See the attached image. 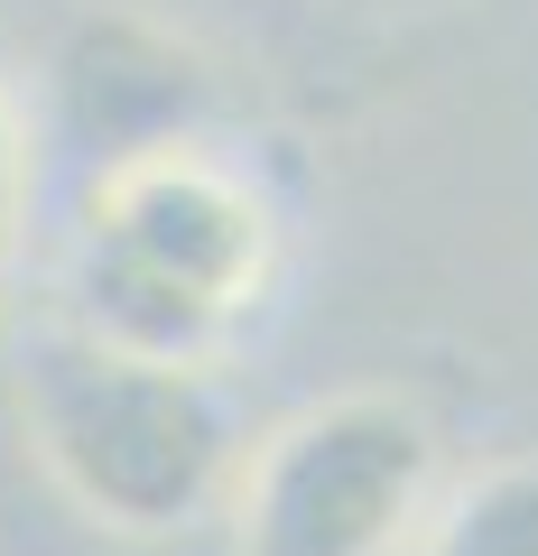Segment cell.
Here are the masks:
<instances>
[{
    "instance_id": "cell-2",
    "label": "cell",
    "mask_w": 538,
    "mask_h": 556,
    "mask_svg": "<svg viewBox=\"0 0 538 556\" xmlns=\"http://www.w3.org/2000/svg\"><path fill=\"white\" fill-rule=\"evenodd\" d=\"M20 427L38 473L112 538H186L241 492V437L214 362H167L47 325L20 343Z\"/></svg>"
},
{
    "instance_id": "cell-7",
    "label": "cell",
    "mask_w": 538,
    "mask_h": 556,
    "mask_svg": "<svg viewBox=\"0 0 538 556\" xmlns=\"http://www.w3.org/2000/svg\"><path fill=\"white\" fill-rule=\"evenodd\" d=\"M372 10H409V0H372Z\"/></svg>"
},
{
    "instance_id": "cell-1",
    "label": "cell",
    "mask_w": 538,
    "mask_h": 556,
    "mask_svg": "<svg viewBox=\"0 0 538 556\" xmlns=\"http://www.w3.org/2000/svg\"><path fill=\"white\" fill-rule=\"evenodd\" d=\"M288 260L279 195L204 139L102 167L65 232V325L167 362H223Z\"/></svg>"
},
{
    "instance_id": "cell-3",
    "label": "cell",
    "mask_w": 538,
    "mask_h": 556,
    "mask_svg": "<svg viewBox=\"0 0 538 556\" xmlns=\"http://www.w3.org/2000/svg\"><path fill=\"white\" fill-rule=\"evenodd\" d=\"M437 427L399 390H343L251 445L233 492L241 556H409L437 510Z\"/></svg>"
},
{
    "instance_id": "cell-6",
    "label": "cell",
    "mask_w": 538,
    "mask_h": 556,
    "mask_svg": "<svg viewBox=\"0 0 538 556\" xmlns=\"http://www.w3.org/2000/svg\"><path fill=\"white\" fill-rule=\"evenodd\" d=\"M20 241H28V130L0 93V325H10V288H20Z\"/></svg>"
},
{
    "instance_id": "cell-5",
    "label": "cell",
    "mask_w": 538,
    "mask_h": 556,
    "mask_svg": "<svg viewBox=\"0 0 538 556\" xmlns=\"http://www.w3.org/2000/svg\"><path fill=\"white\" fill-rule=\"evenodd\" d=\"M409 556H538V455L483 464L474 482L437 492Z\"/></svg>"
},
{
    "instance_id": "cell-4",
    "label": "cell",
    "mask_w": 538,
    "mask_h": 556,
    "mask_svg": "<svg viewBox=\"0 0 538 556\" xmlns=\"http://www.w3.org/2000/svg\"><path fill=\"white\" fill-rule=\"evenodd\" d=\"M47 102H57V139L102 167L167 149V139H204V102H214V65L177 38V28L140 20V10H84L47 56Z\"/></svg>"
}]
</instances>
